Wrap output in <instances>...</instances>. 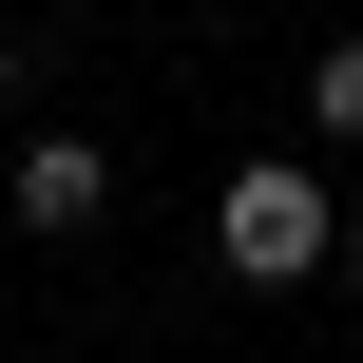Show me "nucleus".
I'll use <instances>...</instances> for the list:
<instances>
[{"mask_svg": "<svg viewBox=\"0 0 363 363\" xmlns=\"http://www.w3.org/2000/svg\"><path fill=\"white\" fill-rule=\"evenodd\" d=\"M211 249H230V287H306V268L345 249V191L287 172V153H249V172L211 191Z\"/></svg>", "mask_w": 363, "mask_h": 363, "instance_id": "obj_1", "label": "nucleus"}, {"mask_svg": "<svg viewBox=\"0 0 363 363\" xmlns=\"http://www.w3.org/2000/svg\"><path fill=\"white\" fill-rule=\"evenodd\" d=\"M306 115H325V134H363V38H325V57H306Z\"/></svg>", "mask_w": 363, "mask_h": 363, "instance_id": "obj_3", "label": "nucleus"}, {"mask_svg": "<svg viewBox=\"0 0 363 363\" xmlns=\"http://www.w3.org/2000/svg\"><path fill=\"white\" fill-rule=\"evenodd\" d=\"M0 115H19V57H0Z\"/></svg>", "mask_w": 363, "mask_h": 363, "instance_id": "obj_5", "label": "nucleus"}, {"mask_svg": "<svg viewBox=\"0 0 363 363\" xmlns=\"http://www.w3.org/2000/svg\"><path fill=\"white\" fill-rule=\"evenodd\" d=\"M0 211H19V230H96V211H115V153H96V134H19Z\"/></svg>", "mask_w": 363, "mask_h": 363, "instance_id": "obj_2", "label": "nucleus"}, {"mask_svg": "<svg viewBox=\"0 0 363 363\" xmlns=\"http://www.w3.org/2000/svg\"><path fill=\"white\" fill-rule=\"evenodd\" d=\"M325 268H345V287H363V211H345V249H325Z\"/></svg>", "mask_w": 363, "mask_h": 363, "instance_id": "obj_4", "label": "nucleus"}]
</instances>
